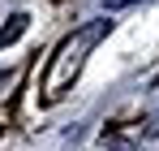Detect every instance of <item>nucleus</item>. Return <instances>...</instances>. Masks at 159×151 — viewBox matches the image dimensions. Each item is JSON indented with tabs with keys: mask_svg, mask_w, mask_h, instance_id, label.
Here are the masks:
<instances>
[{
	"mask_svg": "<svg viewBox=\"0 0 159 151\" xmlns=\"http://www.w3.org/2000/svg\"><path fill=\"white\" fill-rule=\"evenodd\" d=\"M107 30H112V22H107V17H99V22H90V26H82V30H73V35L60 43V52H56V61H52V69H48V78H43V91H48V95H60V91L78 78L82 61H86V52L95 48Z\"/></svg>",
	"mask_w": 159,
	"mask_h": 151,
	"instance_id": "f257e3e1",
	"label": "nucleus"
},
{
	"mask_svg": "<svg viewBox=\"0 0 159 151\" xmlns=\"http://www.w3.org/2000/svg\"><path fill=\"white\" fill-rule=\"evenodd\" d=\"M26 26H30V17H26V13H13L9 22L0 26V48H9V43H17V39L26 35Z\"/></svg>",
	"mask_w": 159,
	"mask_h": 151,
	"instance_id": "f03ea898",
	"label": "nucleus"
},
{
	"mask_svg": "<svg viewBox=\"0 0 159 151\" xmlns=\"http://www.w3.org/2000/svg\"><path fill=\"white\" fill-rule=\"evenodd\" d=\"M129 4H142V0H103L107 13H112V9H129Z\"/></svg>",
	"mask_w": 159,
	"mask_h": 151,
	"instance_id": "7ed1b4c3",
	"label": "nucleus"
}]
</instances>
